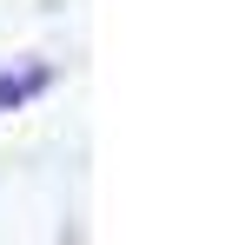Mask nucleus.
<instances>
[{
    "instance_id": "obj_1",
    "label": "nucleus",
    "mask_w": 252,
    "mask_h": 245,
    "mask_svg": "<svg viewBox=\"0 0 252 245\" xmlns=\"http://www.w3.org/2000/svg\"><path fill=\"white\" fill-rule=\"evenodd\" d=\"M47 73H27V80H0V100H20V93H33Z\"/></svg>"
}]
</instances>
